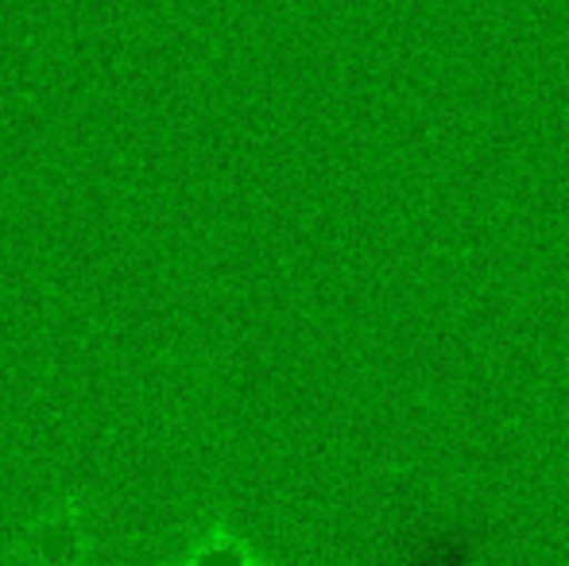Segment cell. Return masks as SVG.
Returning a JSON list of instances; mask_svg holds the SVG:
<instances>
[{
    "label": "cell",
    "instance_id": "cell-1",
    "mask_svg": "<svg viewBox=\"0 0 569 566\" xmlns=\"http://www.w3.org/2000/svg\"><path fill=\"white\" fill-rule=\"evenodd\" d=\"M86 552H90V544H86V536L74 524L51 520L23 539L20 552H16V563L20 566H86Z\"/></svg>",
    "mask_w": 569,
    "mask_h": 566
}]
</instances>
